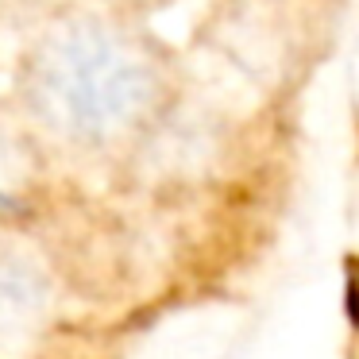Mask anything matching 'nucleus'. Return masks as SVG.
Wrapping results in <instances>:
<instances>
[{
	"label": "nucleus",
	"instance_id": "nucleus-1",
	"mask_svg": "<svg viewBox=\"0 0 359 359\" xmlns=\"http://www.w3.org/2000/svg\"><path fill=\"white\" fill-rule=\"evenodd\" d=\"M174 58L140 16L66 0L20 32L8 97L58 166L135 155L174 109Z\"/></svg>",
	"mask_w": 359,
	"mask_h": 359
},
{
	"label": "nucleus",
	"instance_id": "nucleus-2",
	"mask_svg": "<svg viewBox=\"0 0 359 359\" xmlns=\"http://www.w3.org/2000/svg\"><path fill=\"white\" fill-rule=\"evenodd\" d=\"M62 271L32 228H0V351L27 348L62 309Z\"/></svg>",
	"mask_w": 359,
	"mask_h": 359
},
{
	"label": "nucleus",
	"instance_id": "nucleus-4",
	"mask_svg": "<svg viewBox=\"0 0 359 359\" xmlns=\"http://www.w3.org/2000/svg\"><path fill=\"white\" fill-rule=\"evenodd\" d=\"M93 4H104V8H116V12H128V16H140L147 8H158L166 0H93Z\"/></svg>",
	"mask_w": 359,
	"mask_h": 359
},
{
	"label": "nucleus",
	"instance_id": "nucleus-3",
	"mask_svg": "<svg viewBox=\"0 0 359 359\" xmlns=\"http://www.w3.org/2000/svg\"><path fill=\"white\" fill-rule=\"evenodd\" d=\"M58 163L39 143L24 112L0 93V228H35L47 212V189Z\"/></svg>",
	"mask_w": 359,
	"mask_h": 359
}]
</instances>
